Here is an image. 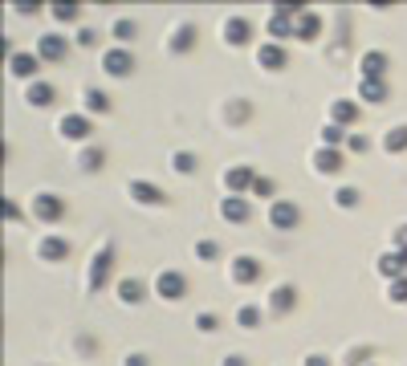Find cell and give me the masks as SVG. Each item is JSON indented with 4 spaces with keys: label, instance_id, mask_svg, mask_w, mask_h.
Instances as JSON below:
<instances>
[{
    "label": "cell",
    "instance_id": "484cf974",
    "mask_svg": "<svg viewBox=\"0 0 407 366\" xmlns=\"http://www.w3.org/2000/svg\"><path fill=\"white\" fill-rule=\"evenodd\" d=\"M359 94H362V102H375V106H383V102H387V82H362Z\"/></svg>",
    "mask_w": 407,
    "mask_h": 366
},
{
    "label": "cell",
    "instance_id": "cb8c5ba5",
    "mask_svg": "<svg viewBox=\"0 0 407 366\" xmlns=\"http://www.w3.org/2000/svg\"><path fill=\"white\" fill-rule=\"evenodd\" d=\"M118 297H123V301H127V305H138V301H143V297H147V285H143V281H138V277H127V281H123V285H118Z\"/></svg>",
    "mask_w": 407,
    "mask_h": 366
},
{
    "label": "cell",
    "instance_id": "7c38bea8",
    "mask_svg": "<svg viewBox=\"0 0 407 366\" xmlns=\"http://www.w3.org/2000/svg\"><path fill=\"white\" fill-rule=\"evenodd\" d=\"M37 65H41L37 53H12L8 57V74L12 78H37Z\"/></svg>",
    "mask_w": 407,
    "mask_h": 366
},
{
    "label": "cell",
    "instance_id": "d6986e66",
    "mask_svg": "<svg viewBox=\"0 0 407 366\" xmlns=\"http://www.w3.org/2000/svg\"><path fill=\"white\" fill-rule=\"evenodd\" d=\"M53 98H57V90H53L49 82H29V90H25V102H29V106H53Z\"/></svg>",
    "mask_w": 407,
    "mask_h": 366
},
{
    "label": "cell",
    "instance_id": "8d00e7d4",
    "mask_svg": "<svg viewBox=\"0 0 407 366\" xmlns=\"http://www.w3.org/2000/svg\"><path fill=\"white\" fill-rule=\"evenodd\" d=\"M196 330L216 334V330H220V318H216V314H196Z\"/></svg>",
    "mask_w": 407,
    "mask_h": 366
},
{
    "label": "cell",
    "instance_id": "ffe728a7",
    "mask_svg": "<svg viewBox=\"0 0 407 366\" xmlns=\"http://www.w3.org/2000/svg\"><path fill=\"white\" fill-rule=\"evenodd\" d=\"M257 61H261V69H281L285 65V49L277 45V41H269V45L257 49Z\"/></svg>",
    "mask_w": 407,
    "mask_h": 366
},
{
    "label": "cell",
    "instance_id": "9c48e42d",
    "mask_svg": "<svg viewBox=\"0 0 407 366\" xmlns=\"http://www.w3.org/2000/svg\"><path fill=\"white\" fill-rule=\"evenodd\" d=\"M220 216H225L228 224H244L253 216V208H249L244 195H228V200H220Z\"/></svg>",
    "mask_w": 407,
    "mask_h": 366
},
{
    "label": "cell",
    "instance_id": "f546056e",
    "mask_svg": "<svg viewBox=\"0 0 407 366\" xmlns=\"http://www.w3.org/2000/svg\"><path fill=\"white\" fill-rule=\"evenodd\" d=\"M102 163H106V151H102V147H86V151H82V167H86V171H98Z\"/></svg>",
    "mask_w": 407,
    "mask_h": 366
},
{
    "label": "cell",
    "instance_id": "74e56055",
    "mask_svg": "<svg viewBox=\"0 0 407 366\" xmlns=\"http://www.w3.org/2000/svg\"><path fill=\"white\" fill-rule=\"evenodd\" d=\"M391 301H399V305L407 301V277H399V281H391Z\"/></svg>",
    "mask_w": 407,
    "mask_h": 366
},
{
    "label": "cell",
    "instance_id": "30bf717a",
    "mask_svg": "<svg viewBox=\"0 0 407 366\" xmlns=\"http://www.w3.org/2000/svg\"><path fill=\"white\" fill-rule=\"evenodd\" d=\"M375 269L383 277H391V281H399V277H407V252H395V248L383 252V257L375 261Z\"/></svg>",
    "mask_w": 407,
    "mask_h": 366
},
{
    "label": "cell",
    "instance_id": "ac0fdd59",
    "mask_svg": "<svg viewBox=\"0 0 407 366\" xmlns=\"http://www.w3.org/2000/svg\"><path fill=\"white\" fill-rule=\"evenodd\" d=\"M261 277V265L253 261V257H236L232 261V281H240V285H253Z\"/></svg>",
    "mask_w": 407,
    "mask_h": 366
},
{
    "label": "cell",
    "instance_id": "4fadbf2b",
    "mask_svg": "<svg viewBox=\"0 0 407 366\" xmlns=\"http://www.w3.org/2000/svg\"><path fill=\"white\" fill-rule=\"evenodd\" d=\"M65 37H57V33H45V37H37V57L41 61H61L65 57Z\"/></svg>",
    "mask_w": 407,
    "mask_h": 366
},
{
    "label": "cell",
    "instance_id": "1f68e13d",
    "mask_svg": "<svg viewBox=\"0 0 407 366\" xmlns=\"http://www.w3.org/2000/svg\"><path fill=\"white\" fill-rule=\"evenodd\" d=\"M135 33H138L135 21H127V17H123V21H114V41H135Z\"/></svg>",
    "mask_w": 407,
    "mask_h": 366
},
{
    "label": "cell",
    "instance_id": "7dc6e473",
    "mask_svg": "<svg viewBox=\"0 0 407 366\" xmlns=\"http://www.w3.org/2000/svg\"><path fill=\"white\" fill-rule=\"evenodd\" d=\"M225 366H249V363H244L240 354H228V358H225Z\"/></svg>",
    "mask_w": 407,
    "mask_h": 366
},
{
    "label": "cell",
    "instance_id": "5b68a950",
    "mask_svg": "<svg viewBox=\"0 0 407 366\" xmlns=\"http://www.w3.org/2000/svg\"><path fill=\"white\" fill-rule=\"evenodd\" d=\"M33 216H37L41 224H57V220L65 216V204H61L57 195H37V200H33Z\"/></svg>",
    "mask_w": 407,
    "mask_h": 366
},
{
    "label": "cell",
    "instance_id": "ee69618b",
    "mask_svg": "<svg viewBox=\"0 0 407 366\" xmlns=\"http://www.w3.org/2000/svg\"><path fill=\"white\" fill-rule=\"evenodd\" d=\"M17 12H25V17H33V12H37V0H17Z\"/></svg>",
    "mask_w": 407,
    "mask_h": 366
},
{
    "label": "cell",
    "instance_id": "ab89813d",
    "mask_svg": "<svg viewBox=\"0 0 407 366\" xmlns=\"http://www.w3.org/2000/svg\"><path fill=\"white\" fill-rule=\"evenodd\" d=\"M74 41H78V45H94V41H98V33H94V29H78V37H74Z\"/></svg>",
    "mask_w": 407,
    "mask_h": 366
},
{
    "label": "cell",
    "instance_id": "7bdbcfd3",
    "mask_svg": "<svg viewBox=\"0 0 407 366\" xmlns=\"http://www.w3.org/2000/svg\"><path fill=\"white\" fill-rule=\"evenodd\" d=\"M395 252H407V224L395 228Z\"/></svg>",
    "mask_w": 407,
    "mask_h": 366
},
{
    "label": "cell",
    "instance_id": "f6af8a7d",
    "mask_svg": "<svg viewBox=\"0 0 407 366\" xmlns=\"http://www.w3.org/2000/svg\"><path fill=\"white\" fill-rule=\"evenodd\" d=\"M127 366H151V358L147 354H127Z\"/></svg>",
    "mask_w": 407,
    "mask_h": 366
},
{
    "label": "cell",
    "instance_id": "7a4b0ae2",
    "mask_svg": "<svg viewBox=\"0 0 407 366\" xmlns=\"http://www.w3.org/2000/svg\"><path fill=\"white\" fill-rule=\"evenodd\" d=\"M135 69V57L127 53V49H106L102 53V74H110V78H127Z\"/></svg>",
    "mask_w": 407,
    "mask_h": 366
},
{
    "label": "cell",
    "instance_id": "603a6c76",
    "mask_svg": "<svg viewBox=\"0 0 407 366\" xmlns=\"http://www.w3.org/2000/svg\"><path fill=\"white\" fill-rule=\"evenodd\" d=\"M41 257H45V261H65V257H70V240L45 236V240H41Z\"/></svg>",
    "mask_w": 407,
    "mask_h": 366
},
{
    "label": "cell",
    "instance_id": "9a60e30c",
    "mask_svg": "<svg viewBox=\"0 0 407 366\" xmlns=\"http://www.w3.org/2000/svg\"><path fill=\"white\" fill-rule=\"evenodd\" d=\"M249 37H253V25H249L244 17H228L225 21V41L228 45H249Z\"/></svg>",
    "mask_w": 407,
    "mask_h": 366
},
{
    "label": "cell",
    "instance_id": "2e32d148",
    "mask_svg": "<svg viewBox=\"0 0 407 366\" xmlns=\"http://www.w3.org/2000/svg\"><path fill=\"white\" fill-rule=\"evenodd\" d=\"M269 37L281 45L285 37H298V21L293 17H285V12H273L269 17Z\"/></svg>",
    "mask_w": 407,
    "mask_h": 366
},
{
    "label": "cell",
    "instance_id": "f35d334b",
    "mask_svg": "<svg viewBox=\"0 0 407 366\" xmlns=\"http://www.w3.org/2000/svg\"><path fill=\"white\" fill-rule=\"evenodd\" d=\"M253 191H257V195H273V180H265V175H257V183H253Z\"/></svg>",
    "mask_w": 407,
    "mask_h": 366
},
{
    "label": "cell",
    "instance_id": "d590c367",
    "mask_svg": "<svg viewBox=\"0 0 407 366\" xmlns=\"http://www.w3.org/2000/svg\"><path fill=\"white\" fill-rule=\"evenodd\" d=\"M196 257H200V261H216V257H220V244H216V240H200V244H196Z\"/></svg>",
    "mask_w": 407,
    "mask_h": 366
},
{
    "label": "cell",
    "instance_id": "5bb4252c",
    "mask_svg": "<svg viewBox=\"0 0 407 366\" xmlns=\"http://www.w3.org/2000/svg\"><path fill=\"white\" fill-rule=\"evenodd\" d=\"M225 183H228V195H240V191H249L257 183V175H253V167H228Z\"/></svg>",
    "mask_w": 407,
    "mask_h": 366
},
{
    "label": "cell",
    "instance_id": "3957f363",
    "mask_svg": "<svg viewBox=\"0 0 407 366\" xmlns=\"http://www.w3.org/2000/svg\"><path fill=\"white\" fill-rule=\"evenodd\" d=\"M387 53L383 49H366L362 53V61H359V69H362V82H383V74H387Z\"/></svg>",
    "mask_w": 407,
    "mask_h": 366
},
{
    "label": "cell",
    "instance_id": "4dcf8cb0",
    "mask_svg": "<svg viewBox=\"0 0 407 366\" xmlns=\"http://www.w3.org/2000/svg\"><path fill=\"white\" fill-rule=\"evenodd\" d=\"M257 321H261V310H257V305H240V310H236V325H240V330H244V325L253 330Z\"/></svg>",
    "mask_w": 407,
    "mask_h": 366
},
{
    "label": "cell",
    "instance_id": "ba28073f",
    "mask_svg": "<svg viewBox=\"0 0 407 366\" xmlns=\"http://www.w3.org/2000/svg\"><path fill=\"white\" fill-rule=\"evenodd\" d=\"M110 261H114V244H102V248H98V257H94V269H90V293H98V289L106 285Z\"/></svg>",
    "mask_w": 407,
    "mask_h": 366
},
{
    "label": "cell",
    "instance_id": "44dd1931",
    "mask_svg": "<svg viewBox=\"0 0 407 366\" xmlns=\"http://www.w3.org/2000/svg\"><path fill=\"white\" fill-rule=\"evenodd\" d=\"M330 118H334V127H342V131H346V127H351V122L359 118V106H355V102H342V98H338V102L330 106Z\"/></svg>",
    "mask_w": 407,
    "mask_h": 366
},
{
    "label": "cell",
    "instance_id": "52a82bcc",
    "mask_svg": "<svg viewBox=\"0 0 407 366\" xmlns=\"http://www.w3.org/2000/svg\"><path fill=\"white\" fill-rule=\"evenodd\" d=\"M127 191H131V200H135V204H147V208L167 204V195H163L155 183H147V180H131V187H127Z\"/></svg>",
    "mask_w": 407,
    "mask_h": 366
},
{
    "label": "cell",
    "instance_id": "7402d4cb",
    "mask_svg": "<svg viewBox=\"0 0 407 366\" xmlns=\"http://www.w3.org/2000/svg\"><path fill=\"white\" fill-rule=\"evenodd\" d=\"M317 33H322V17L317 12H302L298 17V41H314Z\"/></svg>",
    "mask_w": 407,
    "mask_h": 366
},
{
    "label": "cell",
    "instance_id": "b9f144b4",
    "mask_svg": "<svg viewBox=\"0 0 407 366\" xmlns=\"http://www.w3.org/2000/svg\"><path fill=\"white\" fill-rule=\"evenodd\" d=\"M346 147H351V151H366V147H371V138H362V135H351V138H346Z\"/></svg>",
    "mask_w": 407,
    "mask_h": 366
},
{
    "label": "cell",
    "instance_id": "e575fe53",
    "mask_svg": "<svg viewBox=\"0 0 407 366\" xmlns=\"http://www.w3.org/2000/svg\"><path fill=\"white\" fill-rule=\"evenodd\" d=\"M171 167H176L180 175H191V171H196V155H191V151H180V155L171 159Z\"/></svg>",
    "mask_w": 407,
    "mask_h": 366
},
{
    "label": "cell",
    "instance_id": "83f0119b",
    "mask_svg": "<svg viewBox=\"0 0 407 366\" xmlns=\"http://www.w3.org/2000/svg\"><path fill=\"white\" fill-rule=\"evenodd\" d=\"M346 138H351V135H346L342 127H334V122H330V127H322V142H326L330 151H338V147H342Z\"/></svg>",
    "mask_w": 407,
    "mask_h": 366
},
{
    "label": "cell",
    "instance_id": "6da1fadb",
    "mask_svg": "<svg viewBox=\"0 0 407 366\" xmlns=\"http://www.w3.org/2000/svg\"><path fill=\"white\" fill-rule=\"evenodd\" d=\"M269 224L277 232H289L302 224V212H298V204H289V200H273L269 204Z\"/></svg>",
    "mask_w": 407,
    "mask_h": 366
},
{
    "label": "cell",
    "instance_id": "8992f818",
    "mask_svg": "<svg viewBox=\"0 0 407 366\" xmlns=\"http://www.w3.org/2000/svg\"><path fill=\"white\" fill-rule=\"evenodd\" d=\"M57 131L70 138V142H86V138L94 135V127H90V118H86V114H65Z\"/></svg>",
    "mask_w": 407,
    "mask_h": 366
},
{
    "label": "cell",
    "instance_id": "e0dca14e",
    "mask_svg": "<svg viewBox=\"0 0 407 366\" xmlns=\"http://www.w3.org/2000/svg\"><path fill=\"white\" fill-rule=\"evenodd\" d=\"M314 167L322 171V175H334V171H342L346 167V159H342V151H330V147H322L314 155Z\"/></svg>",
    "mask_w": 407,
    "mask_h": 366
},
{
    "label": "cell",
    "instance_id": "d4e9b609",
    "mask_svg": "<svg viewBox=\"0 0 407 366\" xmlns=\"http://www.w3.org/2000/svg\"><path fill=\"white\" fill-rule=\"evenodd\" d=\"M383 151H391V155L407 151V127H391V131L383 135Z\"/></svg>",
    "mask_w": 407,
    "mask_h": 366
},
{
    "label": "cell",
    "instance_id": "bcb514c9",
    "mask_svg": "<svg viewBox=\"0 0 407 366\" xmlns=\"http://www.w3.org/2000/svg\"><path fill=\"white\" fill-rule=\"evenodd\" d=\"M306 366H330V358H322V354H310V358H306Z\"/></svg>",
    "mask_w": 407,
    "mask_h": 366
},
{
    "label": "cell",
    "instance_id": "4316f807",
    "mask_svg": "<svg viewBox=\"0 0 407 366\" xmlns=\"http://www.w3.org/2000/svg\"><path fill=\"white\" fill-rule=\"evenodd\" d=\"M191 45H196V25H180V29H176V37H171V49L183 53V49H191Z\"/></svg>",
    "mask_w": 407,
    "mask_h": 366
},
{
    "label": "cell",
    "instance_id": "836d02e7",
    "mask_svg": "<svg viewBox=\"0 0 407 366\" xmlns=\"http://www.w3.org/2000/svg\"><path fill=\"white\" fill-rule=\"evenodd\" d=\"M334 204H338V208H355V204H359V187H338V191H334Z\"/></svg>",
    "mask_w": 407,
    "mask_h": 366
},
{
    "label": "cell",
    "instance_id": "277c9868",
    "mask_svg": "<svg viewBox=\"0 0 407 366\" xmlns=\"http://www.w3.org/2000/svg\"><path fill=\"white\" fill-rule=\"evenodd\" d=\"M155 293H159L163 301H180L183 293H187V281H183V273L167 269V273H159V281H155Z\"/></svg>",
    "mask_w": 407,
    "mask_h": 366
},
{
    "label": "cell",
    "instance_id": "d6a6232c",
    "mask_svg": "<svg viewBox=\"0 0 407 366\" xmlns=\"http://www.w3.org/2000/svg\"><path fill=\"white\" fill-rule=\"evenodd\" d=\"M53 17H57V21H78V4H74V0H57V4H53Z\"/></svg>",
    "mask_w": 407,
    "mask_h": 366
},
{
    "label": "cell",
    "instance_id": "60d3db41",
    "mask_svg": "<svg viewBox=\"0 0 407 366\" xmlns=\"http://www.w3.org/2000/svg\"><path fill=\"white\" fill-rule=\"evenodd\" d=\"M4 220H17V224H21V208H17L12 200H4Z\"/></svg>",
    "mask_w": 407,
    "mask_h": 366
},
{
    "label": "cell",
    "instance_id": "f1b7e54d",
    "mask_svg": "<svg viewBox=\"0 0 407 366\" xmlns=\"http://www.w3.org/2000/svg\"><path fill=\"white\" fill-rule=\"evenodd\" d=\"M86 110H90V114H106V110H110V98L102 90H86Z\"/></svg>",
    "mask_w": 407,
    "mask_h": 366
},
{
    "label": "cell",
    "instance_id": "8fae6325",
    "mask_svg": "<svg viewBox=\"0 0 407 366\" xmlns=\"http://www.w3.org/2000/svg\"><path fill=\"white\" fill-rule=\"evenodd\" d=\"M293 305H298V289H293V285H277L269 293V314H277V318L289 314Z\"/></svg>",
    "mask_w": 407,
    "mask_h": 366
}]
</instances>
